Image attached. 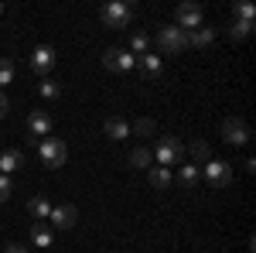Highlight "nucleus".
<instances>
[{
	"instance_id": "ddd939ff",
	"label": "nucleus",
	"mask_w": 256,
	"mask_h": 253,
	"mask_svg": "<svg viewBox=\"0 0 256 253\" xmlns=\"http://www.w3.org/2000/svg\"><path fill=\"white\" fill-rule=\"evenodd\" d=\"M20 164H24V154L20 151H4L0 154V175H14V171H20Z\"/></svg>"
},
{
	"instance_id": "39448f33",
	"label": "nucleus",
	"mask_w": 256,
	"mask_h": 253,
	"mask_svg": "<svg viewBox=\"0 0 256 253\" xmlns=\"http://www.w3.org/2000/svg\"><path fill=\"white\" fill-rule=\"evenodd\" d=\"M174 18H178V28L181 31H195V28H202V7L192 4V0H184V4H178Z\"/></svg>"
},
{
	"instance_id": "9d476101",
	"label": "nucleus",
	"mask_w": 256,
	"mask_h": 253,
	"mask_svg": "<svg viewBox=\"0 0 256 253\" xmlns=\"http://www.w3.org/2000/svg\"><path fill=\"white\" fill-rule=\"evenodd\" d=\"M48 219L55 222V229H72V226H76V219H79V209L65 202V205H55Z\"/></svg>"
},
{
	"instance_id": "7c9ffc66",
	"label": "nucleus",
	"mask_w": 256,
	"mask_h": 253,
	"mask_svg": "<svg viewBox=\"0 0 256 253\" xmlns=\"http://www.w3.org/2000/svg\"><path fill=\"white\" fill-rule=\"evenodd\" d=\"M0 14H4V4H0Z\"/></svg>"
},
{
	"instance_id": "1a4fd4ad",
	"label": "nucleus",
	"mask_w": 256,
	"mask_h": 253,
	"mask_svg": "<svg viewBox=\"0 0 256 253\" xmlns=\"http://www.w3.org/2000/svg\"><path fill=\"white\" fill-rule=\"evenodd\" d=\"M31 69L41 72V79H44L52 69H55V48H52V45H38L34 55H31Z\"/></svg>"
},
{
	"instance_id": "412c9836",
	"label": "nucleus",
	"mask_w": 256,
	"mask_h": 253,
	"mask_svg": "<svg viewBox=\"0 0 256 253\" xmlns=\"http://www.w3.org/2000/svg\"><path fill=\"white\" fill-rule=\"evenodd\" d=\"M31 243L34 246H52V229H44V222L31 226Z\"/></svg>"
},
{
	"instance_id": "4be33fe9",
	"label": "nucleus",
	"mask_w": 256,
	"mask_h": 253,
	"mask_svg": "<svg viewBox=\"0 0 256 253\" xmlns=\"http://www.w3.org/2000/svg\"><path fill=\"white\" fill-rule=\"evenodd\" d=\"M253 18H256V7H253V4H246V0L232 4V21H250V24H253Z\"/></svg>"
},
{
	"instance_id": "c756f323",
	"label": "nucleus",
	"mask_w": 256,
	"mask_h": 253,
	"mask_svg": "<svg viewBox=\"0 0 256 253\" xmlns=\"http://www.w3.org/2000/svg\"><path fill=\"white\" fill-rule=\"evenodd\" d=\"M7 110H10V99H7V96H4V93H0V120L7 117Z\"/></svg>"
},
{
	"instance_id": "9b49d317",
	"label": "nucleus",
	"mask_w": 256,
	"mask_h": 253,
	"mask_svg": "<svg viewBox=\"0 0 256 253\" xmlns=\"http://www.w3.org/2000/svg\"><path fill=\"white\" fill-rule=\"evenodd\" d=\"M28 130H31L34 137H48L52 134V117H48L44 110H34V113L28 117Z\"/></svg>"
},
{
	"instance_id": "bb28decb",
	"label": "nucleus",
	"mask_w": 256,
	"mask_h": 253,
	"mask_svg": "<svg viewBox=\"0 0 256 253\" xmlns=\"http://www.w3.org/2000/svg\"><path fill=\"white\" fill-rule=\"evenodd\" d=\"M130 134L150 137V134H154V120H137V123H130Z\"/></svg>"
},
{
	"instance_id": "a211bd4d",
	"label": "nucleus",
	"mask_w": 256,
	"mask_h": 253,
	"mask_svg": "<svg viewBox=\"0 0 256 253\" xmlns=\"http://www.w3.org/2000/svg\"><path fill=\"white\" fill-rule=\"evenodd\" d=\"M198 178H202L198 164H181V175H178L181 188H195V185H198Z\"/></svg>"
},
{
	"instance_id": "5701e85b",
	"label": "nucleus",
	"mask_w": 256,
	"mask_h": 253,
	"mask_svg": "<svg viewBox=\"0 0 256 253\" xmlns=\"http://www.w3.org/2000/svg\"><path fill=\"white\" fill-rule=\"evenodd\" d=\"M250 35H253V24L250 21H232L229 24V38L232 41H242V38H250Z\"/></svg>"
},
{
	"instance_id": "a878e982",
	"label": "nucleus",
	"mask_w": 256,
	"mask_h": 253,
	"mask_svg": "<svg viewBox=\"0 0 256 253\" xmlns=\"http://www.w3.org/2000/svg\"><path fill=\"white\" fill-rule=\"evenodd\" d=\"M14 82V62L10 59H0V89Z\"/></svg>"
},
{
	"instance_id": "cd10ccee",
	"label": "nucleus",
	"mask_w": 256,
	"mask_h": 253,
	"mask_svg": "<svg viewBox=\"0 0 256 253\" xmlns=\"http://www.w3.org/2000/svg\"><path fill=\"white\" fill-rule=\"evenodd\" d=\"M10 192H14L10 178H7V175H0V202H7V198H10Z\"/></svg>"
},
{
	"instance_id": "c85d7f7f",
	"label": "nucleus",
	"mask_w": 256,
	"mask_h": 253,
	"mask_svg": "<svg viewBox=\"0 0 256 253\" xmlns=\"http://www.w3.org/2000/svg\"><path fill=\"white\" fill-rule=\"evenodd\" d=\"M4 253H31V250H28V246H20V243H7Z\"/></svg>"
},
{
	"instance_id": "aec40b11",
	"label": "nucleus",
	"mask_w": 256,
	"mask_h": 253,
	"mask_svg": "<svg viewBox=\"0 0 256 253\" xmlns=\"http://www.w3.org/2000/svg\"><path fill=\"white\" fill-rule=\"evenodd\" d=\"M154 164V154H150V147H137L134 154H130V168H150Z\"/></svg>"
},
{
	"instance_id": "2eb2a0df",
	"label": "nucleus",
	"mask_w": 256,
	"mask_h": 253,
	"mask_svg": "<svg viewBox=\"0 0 256 253\" xmlns=\"http://www.w3.org/2000/svg\"><path fill=\"white\" fill-rule=\"evenodd\" d=\"M28 212L34 215V219H48V215H52V202H48L44 195H34V198L28 202Z\"/></svg>"
},
{
	"instance_id": "423d86ee",
	"label": "nucleus",
	"mask_w": 256,
	"mask_h": 253,
	"mask_svg": "<svg viewBox=\"0 0 256 253\" xmlns=\"http://www.w3.org/2000/svg\"><path fill=\"white\" fill-rule=\"evenodd\" d=\"M102 65H106L110 72H130V69H134V55H130L126 48H106V52H102Z\"/></svg>"
},
{
	"instance_id": "4468645a",
	"label": "nucleus",
	"mask_w": 256,
	"mask_h": 253,
	"mask_svg": "<svg viewBox=\"0 0 256 253\" xmlns=\"http://www.w3.org/2000/svg\"><path fill=\"white\" fill-rule=\"evenodd\" d=\"M212 38H216V31L205 28V24L195 28V31H188V45H192V48H205V45H212Z\"/></svg>"
},
{
	"instance_id": "f03ea898",
	"label": "nucleus",
	"mask_w": 256,
	"mask_h": 253,
	"mask_svg": "<svg viewBox=\"0 0 256 253\" xmlns=\"http://www.w3.org/2000/svg\"><path fill=\"white\" fill-rule=\"evenodd\" d=\"M150 154H154V164H158V168H168V171H171V164H181L184 147H181V140H178V137H160L158 147H154Z\"/></svg>"
},
{
	"instance_id": "393cba45",
	"label": "nucleus",
	"mask_w": 256,
	"mask_h": 253,
	"mask_svg": "<svg viewBox=\"0 0 256 253\" xmlns=\"http://www.w3.org/2000/svg\"><path fill=\"white\" fill-rule=\"evenodd\" d=\"M134 52H140V55H147V52H150V38H147L144 31H137L134 41H130V55H134Z\"/></svg>"
},
{
	"instance_id": "f257e3e1",
	"label": "nucleus",
	"mask_w": 256,
	"mask_h": 253,
	"mask_svg": "<svg viewBox=\"0 0 256 253\" xmlns=\"http://www.w3.org/2000/svg\"><path fill=\"white\" fill-rule=\"evenodd\" d=\"M154 45L164 55H181L188 48V31H181L178 24H160L158 35H154Z\"/></svg>"
},
{
	"instance_id": "0eeeda50",
	"label": "nucleus",
	"mask_w": 256,
	"mask_h": 253,
	"mask_svg": "<svg viewBox=\"0 0 256 253\" xmlns=\"http://www.w3.org/2000/svg\"><path fill=\"white\" fill-rule=\"evenodd\" d=\"M205 178H208L212 188H229L232 185V168L226 161H208L205 164Z\"/></svg>"
},
{
	"instance_id": "20e7f679",
	"label": "nucleus",
	"mask_w": 256,
	"mask_h": 253,
	"mask_svg": "<svg viewBox=\"0 0 256 253\" xmlns=\"http://www.w3.org/2000/svg\"><path fill=\"white\" fill-rule=\"evenodd\" d=\"M99 18H102V24H106V28L120 31V28H126V24L134 21V11H130L126 4L113 0V4H106V7H102V14H99Z\"/></svg>"
},
{
	"instance_id": "b1692460",
	"label": "nucleus",
	"mask_w": 256,
	"mask_h": 253,
	"mask_svg": "<svg viewBox=\"0 0 256 253\" xmlns=\"http://www.w3.org/2000/svg\"><path fill=\"white\" fill-rule=\"evenodd\" d=\"M188 151H192V157H195L198 164H208V161H212V151H208V144H205V140H192V147H188Z\"/></svg>"
},
{
	"instance_id": "6e6552de",
	"label": "nucleus",
	"mask_w": 256,
	"mask_h": 253,
	"mask_svg": "<svg viewBox=\"0 0 256 253\" xmlns=\"http://www.w3.org/2000/svg\"><path fill=\"white\" fill-rule=\"evenodd\" d=\"M222 137H226V144H236V147H242V144L250 140V127H246V120L229 117L226 123H222Z\"/></svg>"
},
{
	"instance_id": "dca6fc26",
	"label": "nucleus",
	"mask_w": 256,
	"mask_h": 253,
	"mask_svg": "<svg viewBox=\"0 0 256 253\" xmlns=\"http://www.w3.org/2000/svg\"><path fill=\"white\" fill-rule=\"evenodd\" d=\"M140 65H144V72H147V76H154V79L164 72V62H160V55H154V52L140 55Z\"/></svg>"
},
{
	"instance_id": "7ed1b4c3",
	"label": "nucleus",
	"mask_w": 256,
	"mask_h": 253,
	"mask_svg": "<svg viewBox=\"0 0 256 253\" xmlns=\"http://www.w3.org/2000/svg\"><path fill=\"white\" fill-rule=\"evenodd\" d=\"M38 157L44 168H62L68 161V144L65 140H55V137H44L38 144Z\"/></svg>"
},
{
	"instance_id": "f3484780",
	"label": "nucleus",
	"mask_w": 256,
	"mask_h": 253,
	"mask_svg": "<svg viewBox=\"0 0 256 253\" xmlns=\"http://www.w3.org/2000/svg\"><path fill=\"white\" fill-rule=\"evenodd\" d=\"M147 178H150L154 188H168V185H171V171H168V168H158V164L147 168Z\"/></svg>"
},
{
	"instance_id": "f8f14e48",
	"label": "nucleus",
	"mask_w": 256,
	"mask_h": 253,
	"mask_svg": "<svg viewBox=\"0 0 256 253\" xmlns=\"http://www.w3.org/2000/svg\"><path fill=\"white\" fill-rule=\"evenodd\" d=\"M102 130H106L110 140H123V137H130V123H126L123 117H110L106 123H102Z\"/></svg>"
},
{
	"instance_id": "6ab92c4d",
	"label": "nucleus",
	"mask_w": 256,
	"mask_h": 253,
	"mask_svg": "<svg viewBox=\"0 0 256 253\" xmlns=\"http://www.w3.org/2000/svg\"><path fill=\"white\" fill-rule=\"evenodd\" d=\"M38 93H41L44 99H58V96H62V82H58V79H48V76H44V79L38 82Z\"/></svg>"
}]
</instances>
